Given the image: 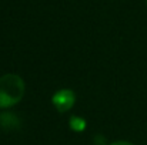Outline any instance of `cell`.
I'll return each mask as SVG.
<instances>
[{
  "label": "cell",
  "instance_id": "cell-1",
  "mask_svg": "<svg viewBox=\"0 0 147 145\" xmlns=\"http://www.w3.org/2000/svg\"><path fill=\"white\" fill-rule=\"evenodd\" d=\"M26 94L24 80L19 74H4L0 77V110H7L19 104Z\"/></svg>",
  "mask_w": 147,
  "mask_h": 145
},
{
  "label": "cell",
  "instance_id": "cell-2",
  "mask_svg": "<svg viewBox=\"0 0 147 145\" xmlns=\"http://www.w3.org/2000/svg\"><path fill=\"white\" fill-rule=\"evenodd\" d=\"M51 102L59 112H66L73 108V105L76 102V94L70 88H61L53 94Z\"/></svg>",
  "mask_w": 147,
  "mask_h": 145
},
{
  "label": "cell",
  "instance_id": "cell-3",
  "mask_svg": "<svg viewBox=\"0 0 147 145\" xmlns=\"http://www.w3.org/2000/svg\"><path fill=\"white\" fill-rule=\"evenodd\" d=\"M0 128L6 130V131H13L20 128V120L14 112L6 111V112H0Z\"/></svg>",
  "mask_w": 147,
  "mask_h": 145
},
{
  "label": "cell",
  "instance_id": "cell-4",
  "mask_svg": "<svg viewBox=\"0 0 147 145\" xmlns=\"http://www.w3.org/2000/svg\"><path fill=\"white\" fill-rule=\"evenodd\" d=\"M69 124H70V128L76 132H82V131L86 130V120L82 118V117H77V115L71 117L69 120Z\"/></svg>",
  "mask_w": 147,
  "mask_h": 145
},
{
  "label": "cell",
  "instance_id": "cell-5",
  "mask_svg": "<svg viewBox=\"0 0 147 145\" xmlns=\"http://www.w3.org/2000/svg\"><path fill=\"white\" fill-rule=\"evenodd\" d=\"M107 145H134L133 142H129V141H116V142H111V144Z\"/></svg>",
  "mask_w": 147,
  "mask_h": 145
},
{
  "label": "cell",
  "instance_id": "cell-6",
  "mask_svg": "<svg viewBox=\"0 0 147 145\" xmlns=\"http://www.w3.org/2000/svg\"><path fill=\"white\" fill-rule=\"evenodd\" d=\"M146 3H147V0H146Z\"/></svg>",
  "mask_w": 147,
  "mask_h": 145
}]
</instances>
